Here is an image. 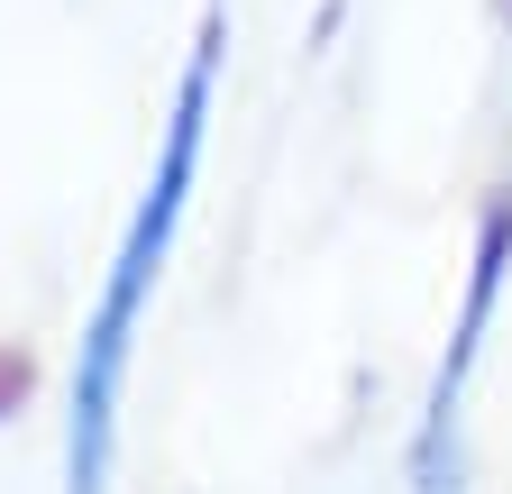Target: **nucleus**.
Instances as JSON below:
<instances>
[{
    "mask_svg": "<svg viewBox=\"0 0 512 494\" xmlns=\"http://www.w3.org/2000/svg\"><path fill=\"white\" fill-rule=\"evenodd\" d=\"M211 74H220V28H202V46H192V65H183L156 183H147L138 220H128V238H119L110 284H101V312L83 330V376H74V494H101V467H110V403H119V376H128L138 312H147V293L165 275V247L183 229V202H192V165H202V129H211Z\"/></svg>",
    "mask_w": 512,
    "mask_h": 494,
    "instance_id": "obj_1",
    "label": "nucleus"
}]
</instances>
